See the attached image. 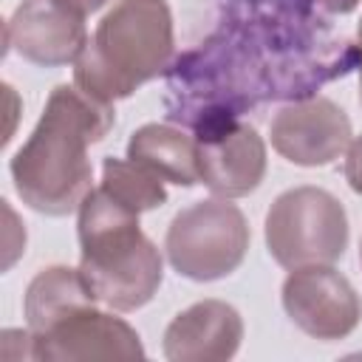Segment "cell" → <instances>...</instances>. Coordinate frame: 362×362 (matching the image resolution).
Instances as JSON below:
<instances>
[{"mask_svg": "<svg viewBox=\"0 0 362 362\" xmlns=\"http://www.w3.org/2000/svg\"><path fill=\"white\" fill-rule=\"evenodd\" d=\"M288 320L308 337L334 342L356 331L362 320V300L351 280L334 266L291 269L280 288Z\"/></svg>", "mask_w": 362, "mask_h": 362, "instance_id": "6", "label": "cell"}, {"mask_svg": "<svg viewBox=\"0 0 362 362\" xmlns=\"http://www.w3.org/2000/svg\"><path fill=\"white\" fill-rule=\"evenodd\" d=\"M266 249L283 269L334 266L348 246V215L322 187H291L266 212Z\"/></svg>", "mask_w": 362, "mask_h": 362, "instance_id": "4", "label": "cell"}, {"mask_svg": "<svg viewBox=\"0 0 362 362\" xmlns=\"http://www.w3.org/2000/svg\"><path fill=\"white\" fill-rule=\"evenodd\" d=\"M272 147L297 167H325L339 158L351 139L348 113L328 96H311L283 105L269 127Z\"/></svg>", "mask_w": 362, "mask_h": 362, "instance_id": "8", "label": "cell"}, {"mask_svg": "<svg viewBox=\"0 0 362 362\" xmlns=\"http://www.w3.org/2000/svg\"><path fill=\"white\" fill-rule=\"evenodd\" d=\"M99 187L107 189L124 206L136 209L139 215L167 204L164 181L153 170H147V167H141V164H136L130 158L107 156L102 161V181H99Z\"/></svg>", "mask_w": 362, "mask_h": 362, "instance_id": "14", "label": "cell"}, {"mask_svg": "<svg viewBox=\"0 0 362 362\" xmlns=\"http://www.w3.org/2000/svg\"><path fill=\"white\" fill-rule=\"evenodd\" d=\"M113 122V105L88 96L76 85H57L31 136L8 164L23 204L51 218L74 212L93 178L88 147L102 141Z\"/></svg>", "mask_w": 362, "mask_h": 362, "instance_id": "1", "label": "cell"}, {"mask_svg": "<svg viewBox=\"0 0 362 362\" xmlns=\"http://www.w3.org/2000/svg\"><path fill=\"white\" fill-rule=\"evenodd\" d=\"M79 272L93 297L113 311L147 305L164 280V257L141 232L139 212L90 187L76 206Z\"/></svg>", "mask_w": 362, "mask_h": 362, "instance_id": "2", "label": "cell"}, {"mask_svg": "<svg viewBox=\"0 0 362 362\" xmlns=\"http://www.w3.org/2000/svg\"><path fill=\"white\" fill-rule=\"evenodd\" d=\"M359 40H362V20H359Z\"/></svg>", "mask_w": 362, "mask_h": 362, "instance_id": "19", "label": "cell"}, {"mask_svg": "<svg viewBox=\"0 0 362 362\" xmlns=\"http://www.w3.org/2000/svg\"><path fill=\"white\" fill-rule=\"evenodd\" d=\"M201 184L218 198H243L266 178V141L252 124H226L198 139Z\"/></svg>", "mask_w": 362, "mask_h": 362, "instance_id": "10", "label": "cell"}, {"mask_svg": "<svg viewBox=\"0 0 362 362\" xmlns=\"http://www.w3.org/2000/svg\"><path fill=\"white\" fill-rule=\"evenodd\" d=\"M127 158L153 170L164 184L195 187L198 173V141L173 124H141L127 141Z\"/></svg>", "mask_w": 362, "mask_h": 362, "instance_id": "12", "label": "cell"}, {"mask_svg": "<svg viewBox=\"0 0 362 362\" xmlns=\"http://www.w3.org/2000/svg\"><path fill=\"white\" fill-rule=\"evenodd\" d=\"M334 14H351L362 0H322Z\"/></svg>", "mask_w": 362, "mask_h": 362, "instance_id": "17", "label": "cell"}, {"mask_svg": "<svg viewBox=\"0 0 362 362\" xmlns=\"http://www.w3.org/2000/svg\"><path fill=\"white\" fill-rule=\"evenodd\" d=\"M342 170H345L348 187L356 195H362V136H354L351 139V144L345 150V167Z\"/></svg>", "mask_w": 362, "mask_h": 362, "instance_id": "15", "label": "cell"}, {"mask_svg": "<svg viewBox=\"0 0 362 362\" xmlns=\"http://www.w3.org/2000/svg\"><path fill=\"white\" fill-rule=\"evenodd\" d=\"M249 223L229 198H201L184 206L167 226L164 255L170 266L195 283H212L240 269L249 252Z\"/></svg>", "mask_w": 362, "mask_h": 362, "instance_id": "5", "label": "cell"}, {"mask_svg": "<svg viewBox=\"0 0 362 362\" xmlns=\"http://www.w3.org/2000/svg\"><path fill=\"white\" fill-rule=\"evenodd\" d=\"M359 260H362V246H359Z\"/></svg>", "mask_w": 362, "mask_h": 362, "instance_id": "20", "label": "cell"}, {"mask_svg": "<svg viewBox=\"0 0 362 362\" xmlns=\"http://www.w3.org/2000/svg\"><path fill=\"white\" fill-rule=\"evenodd\" d=\"M31 359H144V345L130 322L96 305H85L45 334H31Z\"/></svg>", "mask_w": 362, "mask_h": 362, "instance_id": "7", "label": "cell"}, {"mask_svg": "<svg viewBox=\"0 0 362 362\" xmlns=\"http://www.w3.org/2000/svg\"><path fill=\"white\" fill-rule=\"evenodd\" d=\"M175 54L167 0H116L74 62V85L99 102L133 96L164 74Z\"/></svg>", "mask_w": 362, "mask_h": 362, "instance_id": "3", "label": "cell"}, {"mask_svg": "<svg viewBox=\"0 0 362 362\" xmlns=\"http://www.w3.org/2000/svg\"><path fill=\"white\" fill-rule=\"evenodd\" d=\"M85 45V17L62 0H23L6 20V51L40 68L74 65Z\"/></svg>", "mask_w": 362, "mask_h": 362, "instance_id": "9", "label": "cell"}, {"mask_svg": "<svg viewBox=\"0 0 362 362\" xmlns=\"http://www.w3.org/2000/svg\"><path fill=\"white\" fill-rule=\"evenodd\" d=\"M359 48H362V40H359ZM359 102H362V62H359Z\"/></svg>", "mask_w": 362, "mask_h": 362, "instance_id": "18", "label": "cell"}, {"mask_svg": "<svg viewBox=\"0 0 362 362\" xmlns=\"http://www.w3.org/2000/svg\"><path fill=\"white\" fill-rule=\"evenodd\" d=\"M96 303L99 300L88 288L79 266H48L31 277L23 297V314L31 334H45L68 314Z\"/></svg>", "mask_w": 362, "mask_h": 362, "instance_id": "13", "label": "cell"}, {"mask_svg": "<svg viewBox=\"0 0 362 362\" xmlns=\"http://www.w3.org/2000/svg\"><path fill=\"white\" fill-rule=\"evenodd\" d=\"M65 6H71L74 11H79L82 17H88V14H93V11H99L107 0H62Z\"/></svg>", "mask_w": 362, "mask_h": 362, "instance_id": "16", "label": "cell"}, {"mask_svg": "<svg viewBox=\"0 0 362 362\" xmlns=\"http://www.w3.org/2000/svg\"><path fill=\"white\" fill-rule=\"evenodd\" d=\"M243 342V317L223 300H198L164 328L161 351L170 362H226Z\"/></svg>", "mask_w": 362, "mask_h": 362, "instance_id": "11", "label": "cell"}]
</instances>
